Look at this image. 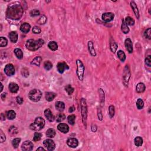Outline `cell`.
Here are the masks:
<instances>
[{
    "label": "cell",
    "mask_w": 151,
    "mask_h": 151,
    "mask_svg": "<svg viewBox=\"0 0 151 151\" xmlns=\"http://www.w3.org/2000/svg\"><path fill=\"white\" fill-rule=\"evenodd\" d=\"M56 131H55L54 129H52V128L48 129L47 131H46L47 137L49 138H54L55 136H56Z\"/></svg>",
    "instance_id": "obj_30"
},
{
    "label": "cell",
    "mask_w": 151,
    "mask_h": 151,
    "mask_svg": "<svg viewBox=\"0 0 151 151\" xmlns=\"http://www.w3.org/2000/svg\"><path fill=\"white\" fill-rule=\"evenodd\" d=\"M0 139H1V142L2 143L5 141L6 140V136L4 134L2 130H0Z\"/></svg>",
    "instance_id": "obj_51"
},
{
    "label": "cell",
    "mask_w": 151,
    "mask_h": 151,
    "mask_svg": "<svg viewBox=\"0 0 151 151\" xmlns=\"http://www.w3.org/2000/svg\"><path fill=\"white\" fill-rule=\"evenodd\" d=\"M118 57L122 62H124L126 60V54L122 50H119L118 51Z\"/></svg>",
    "instance_id": "obj_34"
},
{
    "label": "cell",
    "mask_w": 151,
    "mask_h": 151,
    "mask_svg": "<svg viewBox=\"0 0 151 151\" xmlns=\"http://www.w3.org/2000/svg\"><path fill=\"white\" fill-rule=\"evenodd\" d=\"M48 47L51 51H56L58 49V44L56 41H50L48 44Z\"/></svg>",
    "instance_id": "obj_29"
},
{
    "label": "cell",
    "mask_w": 151,
    "mask_h": 151,
    "mask_svg": "<svg viewBox=\"0 0 151 151\" xmlns=\"http://www.w3.org/2000/svg\"><path fill=\"white\" fill-rule=\"evenodd\" d=\"M75 120H76V116L74 115H69L67 117V121L71 125H74L75 123Z\"/></svg>",
    "instance_id": "obj_37"
},
{
    "label": "cell",
    "mask_w": 151,
    "mask_h": 151,
    "mask_svg": "<svg viewBox=\"0 0 151 151\" xmlns=\"http://www.w3.org/2000/svg\"><path fill=\"white\" fill-rule=\"evenodd\" d=\"M66 115L64 113H60L56 115V121L57 122H61L64 121L66 119Z\"/></svg>",
    "instance_id": "obj_35"
},
{
    "label": "cell",
    "mask_w": 151,
    "mask_h": 151,
    "mask_svg": "<svg viewBox=\"0 0 151 151\" xmlns=\"http://www.w3.org/2000/svg\"><path fill=\"white\" fill-rule=\"evenodd\" d=\"M6 96V93H4L1 94V99H2L3 101H4V99H5Z\"/></svg>",
    "instance_id": "obj_57"
},
{
    "label": "cell",
    "mask_w": 151,
    "mask_h": 151,
    "mask_svg": "<svg viewBox=\"0 0 151 151\" xmlns=\"http://www.w3.org/2000/svg\"><path fill=\"white\" fill-rule=\"evenodd\" d=\"M8 36L10 39L11 41L13 43H16L18 41V35L16 31H11L9 33Z\"/></svg>",
    "instance_id": "obj_19"
},
{
    "label": "cell",
    "mask_w": 151,
    "mask_h": 151,
    "mask_svg": "<svg viewBox=\"0 0 151 151\" xmlns=\"http://www.w3.org/2000/svg\"><path fill=\"white\" fill-rule=\"evenodd\" d=\"M56 109L59 112H63L65 109V104L64 102L58 101L56 103Z\"/></svg>",
    "instance_id": "obj_27"
},
{
    "label": "cell",
    "mask_w": 151,
    "mask_h": 151,
    "mask_svg": "<svg viewBox=\"0 0 151 151\" xmlns=\"http://www.w3.org/2000/svg\"><path fill=\"white\" fill-rule=\"evenodd\" d=\"M43 145L48 151H53L56 148V144L54 141L50 139H45L43 141Z\"/></svg>",
    "instance_id": "obj_8"
},
{
    "label": "cell",
    "mask_w": 151,
    "mask_h": 151,
    "mask_svg": "<svg viewBox=\"0 0 151 151\" xmlns=\"http://www.w3.org/2000/svg\"><path fill=\"white\" fill-rule=\"evenodd\" d=\"M125 21L128 25L132 26L135 24V20L131 17H126L125 19Z\"/></svg>",
    "instance_id": "obj_40"
},
{
    "label": "cell",
    "mask_w": 151,
    "mask_h": 151,
    "mask_svg": "<svg viewBox=\"0 0 151 151\" xmlns=\"http://www.w3.org/2000/svg\"><path fill=\"white\" fill-rule=\"evenodd\" d=\"M18 134L17 128L14 126H11L9 129V134L11 135H15Z\"/></svg>",
    "instance_id": "obj_46"
},
{
    "label": "cell",
    "mask_w": 151,
    "mask_h": 151,
    "mask_svg": "<svg viewBox=\"0 0 151 151\" xmlns=\"http://www.w3.org/2000/svg\"><path fill=\"white\" fill-rule=\"evenodd\" d=\"M44 115L47 119L50 122H52L54 121V116L50 109H47L44 110Z\"/></svg>",
    "instance_id": "obj_16"
},
{
    "label": "cell",
    "mask_w": 151,
    "mask_h": 151,
    "mask_svg": "<svg viewBox=\"0 0 151 151\" xmlns=\"http://www.w3.org/2000/svg\"><path fill=\"white\" fill-rule=\"evenodd\" d=\"M34 145L30 141H26L22 143L21 150L23 151H31L33 149Z\"/></svg>",
    "instance_id": "obj_10"
},
{
    "label": "cell",
    "mask_w": 151,
    "mask_h": 151,
    "mask_svg": "<svg viewBox=\"0 0 151 151\" xmlns=\"http://www.w3.org/2000/svg\"><path fill=\"white\" fill-rule=\"evenodd\" d=\"M47 21V18L45 15H43L37 21V23L40 24V25H44V24L46 23Z\"/></svg>",
    "instance_id": "obj_39"
},
{
    "label": "cell",
    "mask_w": 151,
    "mask_h": 151,
    "mask_svg": "<svg viewBox=\"0 0 151 151\" xmlns=\"http://www.w3.org/2000/svg\"><path fill=\"white\" fill-rule=\"evenodd\" d=\"M41 32V30L40 27H38V26H34L32 28V32L34 34H40Z\"/></svg>",
    "instance_id": "obj_50"
},
{
    "label": "cell",
    "mask_w": 151,
    "mask_h": 151,
    "mask_svg": "<svg viewBox=\"0 0 151 151\" xmlns=\"http://www.w3.org/2000/svg\"><path fill=\"white\" fill-rule=\"evenodd\" d=\"M6 117L9 120L14 119L16 117V113L12 110H9L6 112Z\"/></svg>",
    "instance_id": "obj_33"
},
{
    "label": "cell",
    "mask_w": 151,
    "mask_h": 151,
    "mask_svg": "<svg viewBox=\"0 0 151 151\" xmlns=\"http://www.w3.org/2000/svg\"><path fill=\"white\" fill-rule=\"evenodd\" d=\"M121 31L124 34H128L129 32V28L128 27V25L126 24L125 19H122V25H121Z\"/></svg>",
    "instance_id": "obj_25"
},
{
    "label": "cell",
    "mask_w": 151,
    "mask_h": 151,
    "mask_svg": "<svg viewBox=\"0 0 151 151\" xmlns=\"http://www.w3.org/2000/svg\"><path fill=\"white\" fill-rule=\"evenodd\" d=\"M30 14L31 17H36V16H38L40 15V11H39L38 9H32V10L30 11Z\"/></svg>",
    "instance_id": "obj_48"
},
{
    "label": "cell",
    "mask_w": 151,
    "mask_h": 151,
    "mask_svg": "<svg viewBox=\"0 0 151 151\" xmlns=\"http://www.w3.org/2000/svg\"><path fill=\"white\" fill-rule=\"evenodd\" d=\"M14 52L18 59L21 60L23 58V52H22V51L20 48H15V49L14 50Z\"/></svg>",
    "instance_id": "obj_31"
},
{
    "label": "cell",
    "mask_w": 151,
    "mask_h": 151,
    "mask_svg": "<svg viewBox=\"0 0 151 151\" xmlns=\"http://www.w3.org/2000/svg\"><path fill=\"white\" fill-rule=\"evenodd\" d=\"M74 110H75V108H74V106H72L70 107V108H69V113H72V112H73Z\"/></svg>",
    "instance_id": "obj_56"
},
{
    "label": "cell",
    "mask_w": 151,
    "mask_h": 151,
    "mask_svg": "<svg viewBox=\"0 0 151 151\" xmlns=\"http://www.w3.org/2000/svg\"><path fill=\"white\" fill-rule=\"evenodd\" d=\"M80 110L81 115L82 117V122L85 128H87V106L86 100L82 98L80 100Z\"/></svg>",
    "instance_id": "obj_3"
},
{
    "label": "cell",
    "mask_w": 151,
    "mask_h": 151,
    "mask_svg": "<svg viewBox=\"0 0 151 151\" xmlns=\"http://www.w3.org/2000/svg\"><path fill=\"white\" fill-rule=\"evenodd\" d=\"M144 35L146 38L151 40V28H148L147 30H145V32H144Z\"/></svg>",
    "instance_id": "obj_49"
},
{
    "label": "cell",
    "mask_w": 151,
    "mask_h": 151,
    "mask_svg": "<svg viewBox=\"0 0 151 151\" xmlns=\"http://www.w3.org/2000/svg\"><path fill=\"white\" fill-rule=\"evenodd\" d=\"M76 66H77V70H76V74H77L78 79L80 81H83L84 79V74L85 68H84L83 63L80 60H76Z\"/></svg>",
    "instance_id": "obj_6"
},
{
    "label": "cell",
    "mask_w": 151,
    "mask_h": 151,
    "mask_svg": "<svg viewBox=\"0 0 151 151\" xmlns=\"http://www.w3.org/2000/svg\"><path fill=\"white\" fill-rule=\"evenodd\" d=\"M125 45L126 49L129 53H133V43L131 39L128 38L125 41Z\"/></svg>",
    "instance_id": "obj_14"
},
{
    "label": "cell",
    "mask_w": 151,
    "mask_h": 151,
    "mask_svg": "<svg viewBox=\"0 0 151 151\" xmlns=\"http://www.w3.org/2000/svg\"><path fill=\"white\" fill-rule=\"evenodd\" d=\"M21 75L24 77H28L29 76V74H30L28 69L25 67L22 68L21 69Z\"/></svg>",
    "instance_id": "obj_47"
},
{
    "label": "cell",
    "mask_w": 151,
    "mask_h": 151,
    "mask_svg": "<svg viewBox=\"0 0 151 151\" xmlns=\"http://www.w3.org/2000/svg\"><path fill=\"white\" fill-rule=\"evenodd\" d=\"M42 136H43V134L41 133H39V132H35L34 133V135L33 137V141L34 142H37V141H39L41 140Z\"/></svg>",
    "instance_id": "obj_45"
},
{
    "label": "cell",
    "mask_w": 151,
    "mask_h": 151,
    "mask_svg": "<svg viewBox=\"0 0 151 151\" xmlns=\"http://www.w3.org/2000/svg\"><path fill=\"white\" fill-rule=\"evenodd\" d=\"M8 88L9 91L12 93H16L19 90L18 85L15 83H10L9 84Z\"/></svg>",
    "instance_id": "obj_17"
},
{
    "label": "cell",
    "mask_w": 151,
    "mask_h": 151,
    "mask_svg": "<svg viewBox=\"0 0 151 151\" xmlns=\"http://www.w3.org/2000/svg\"><path fill=\"white\" fill-rule=\"evenodd\" d=\"M21 139L20 138H15L12 141V145L14 148H17L18 147L19 144H20Z\"/></svg>",
    "instance_id": "obj_43"
},
{
    "label": "cell",
    "mask_w": 151,
    "mask_h": 151,
    "mask_svg": "<svg viewBox=\"0 0 151 151\" xmlns=\"http://www.w3.org/2000/svg\"><path fill=\"white\" fill-rule=\"evenodd\" d=\"M65 90L66 91L67 94L69 95H71L74 91V88L72 87V86L70 84H68L65 87Z\"/></svg>",
    "instance_id": "obj_36"
},
{
    "label": "cell",
    "mask_w": 151,
    "mask_h": 151,
    "mask_svg": "<svg viewBox=\"0 0 151 151\" xmlns=\"http://www.w3.org/2000/svg\"><path fill=\"white\" fill-rule=\"evenodd\" d=\"M4 73L6 76H12L15 74V68L12 64H8L4 68Z\"/></svg>",
    "instance_id": "obj_9"
},
{
    "label": "cell",
    "mask_w": 151,
    "mask_h": 151,
    "mask_svg": "<svg viewBox=\"0 0 151 151\" xmlns=\"http://www.w3.org/2000/svg\"><path fill=\"white\" fill-rule=\"evenodd\" d=\"M44 44V41L41 38L37 40L30 39L26 41L25 47L30 51H35L41 48Z\"/></svg>",
    "instance_id": "obj_2"
},
{
    "label": "cell",
    "mask_w": 151,
    "mask_h": 151,
    "mask_svg": "<svg viewBox=\"0 0 151 151\" xmlns=\"http://www.w3.org/2000/svg\"><path fill=\"white\" fill-rule=\"evenodd\" d=\"M41 92L38 89H32L28 93L29 99L33 102H38V101H40L41 98Z\"/></svg>",
    "instance_id": "obj_5"
},
{
    "label": "cell",
    "mask_w": 151,
    "mask_h": 151,
    "mask_svg": "<svg viewBox=\"0 0 151 151\" xmlns=\"http://www.w3.org/2000/svg\"><path fill=\"white\" fill-rule=\"evenodd\" d=\"M1 121H4V120H5V116H4V113H1Z\"/></svg>",
    "instance_id": "obj_59"
},
{
    "label": "cell",
    "mask_w": 151,
    "mask_h": 151,
    "mask_svg": "<svg viewBox=\"0 0 151 151\" xmlns=\"http://www.w3.org/2000/svg\"><path fill=\"white\" fill-rule=\"evenodd\" d=\"M52 67H53V64L50 61H45L44 63V68L46 70H50L52 69Z\"/></svg>",
    "instance_id": "obj_42"
},
{
    "label": "cell",
    "mask_w": 151,
    "mask_h": 151,
    "mask_svg": "<svg viewBox=\"0 0 151 151\" xmlns=\"http://www.w3.org/2000/svg\"><path fill=\"white\" fill-rule=\"evenodd\" d=\"M109 115L110 118H112L114 117L115 114V106H113V105H110V106L109 107Z\"/></svg>",
    "instance_id": "obj_38"
},
{
    "label": "cell",
    "mask_w": 151,
    "mask_h": 151,
    "mask_svg": "<svg viewBox=\"0 0 151 151\" xmlns=\"http://www.w3.org/2000/svg\"><path fill=\"white\" fill-rule=\"evenodd\" d=\"M57 69L60 73L62 74L64 73L65 70H69V67L64 61H61L57 64Z\"/></svg>",
    "instance_id": "obj_11"
},
{
    "label": "cell",
    "mask_w": 151,
    "mask_h": 151,
    "mask_svg": "<svg viewBox=\"0 0 151 151\" xmlns=\"http://www.w3.org/2000/svg\"><path fill=\"white\" fill-rule=\"evenodd\" d=\"M115 15L112 12H105L103 13L102 15V20L106 22L112 21L114 19Z\"/></svg>",
    "instance_id": "obj_12"
},
{
    "label": "cell",
    "mask_w": 151,
    "mask_h": 151,
    "mask_svg": "<svg viewBox=\"0 0 151 151\" xmlns=\"http://www.w3.org/2000/svg\"><path fill=\"white\" fill-rule=\"evenodd\" d=\"M131 70H130V68L128 65H126L125 67L124 68L123 72V83L125 86L126 87H128V84H129V79L131 78Z\"/></svg>",
    "instance_id": "obj_7"
},
{
    "label": "cell",
    "mask_w": 151,
    "mask_h": 151,
    "mask_svg": "<svg viewBox=\"0 0 151 151\" xmlns=\"http://www.w3.org/2000/svg\"><path fill=\"white\" fill-rule=\"evenodd\" d=\"M110 50L113 53H116L117 49L118 48V44L116 43V41L113 40V38H110Z\"/></svg>",
    "instance_id": "obj_22"
},
{
    "label": "cell",
    "mask_w": 151,
    "mask_h": 151,
    "mask_svg": "<svg viewBox=\"0 0 151 151\" xmlns=\"http://www.w3.org/2000/svg\"><path fill=\"white\" fill-rule=\"evenodd\" d=\"M91 129H92V131L93 132H96L97 129V126L95 124H92V126H91Z\"/></svg>",
    "instance_id": "obj_55"
},
{
    "label": "cell",
    "mask_w": 151,
    "mask_h": 151,
    "mask_svg": "<svg viewBox=\"0 0 151 151\" xmlns=\"http://www.w3.org/2000/svg\"><path fill=\"white\" fill-rule=\"evenodd\" d=\"M143 142H144V141H143V139L141 136H137L134 139L135 145L138 147H141L143 144Z\"/></svg>",
    "instance_id": "obj_32"
},
{
    "label": "cell",
    "mask_w": 151,
    "mask_h": 151,
    "mask_svg": "<svg viewBox=\"0 0 151 151\" xmlns=\"http://www.w3.org/2000/svg\"><path fill=\"white\" fill-rule=\"evenodd\" d=\"M145 64L149 67L151 66V55H149V56H147V58H145Z\"/></svg>",
    "instance_id": "obj_52"
},
{
    "label": "cell",
    "mask_w": 151,
    "mask_h": 151,
    "mask_svg": "<svg viewBox=\"0 0 151 151\" xmlns=\"http://www.w3.org/2000/svg\"><path fill=\"white\" fill-rule=\"evenodd\" d=\"M16 100H17V102L19 104V105H22V104L23 103L24 100H23V99H22L21 97L17 96Z\"/></svg>",
    "instance_id": "obj_54"
},
{
    "label": "cell",
    "mask_w": 151,
    "mask_h": 151,
    "mask_svg": "<svg viewBox=\"0 0 151 151\" xmlns=\"http://www.w3.org/2000/svg\"><path fill=\"white\" fill-rule=\"evenodd\" d=\"M57 129L63 134H67L69 131V126L66 123H59L57 126Z\"/></svg>",
    "instance_id": "obj_15"
},
{
    "label": "cell",
    "mask_w": 151,
    "mask_h": 151,
    "mask_svg": "<svg viewBox=\"0 0 151 151\" xmlns=\"http://www.w3.org/2000/svg\"><path fill=\"white\" fill-rule=\"evenodd\" d=\"M24 13V9L19 4H12L8 6L6 9V15L7 18L13 19L18 20L22 17Z\"/></svg>",
    "instance_id": "obj_1"
},
{
    "label": "cell",
    "mask_w": 151,
    "mask_h": 151,
    "mask_svg": "<svg viewBox=\"0 0 151 151\" xmlns=\"http://www.w3.org/2000/svg\"><path fill=\"white\" fill-rule=\"evenodd\" d=\"M131 7H132L135 15V17L137 18V19H139V9H138V6L135 3V1H131Z\"/></svg>",
    "instance_id": "obj_18"
},
{
    "label": "cell",
    "mask_w": 151,
    "mask_h": 151,
    "mask_svg": "<svg viewBox=\"0 0 151 151\" xmlns=\"http://www.w3.org/2000/svg\"><path fill=\"white\" fill-rule=\"evenodd\" d=\"M8 44V40L6 38L4 37H0V47H5Z\"/></svg>",
    "instance_id": "obj_41"
},
{
    "label": "cell",
    "mask_w": 151,
    "mask_h": 151,
    "mask_svg": "<svg viewBox=\"0 0 151 151\" xmlns=\"http://www.w3.org/2000/svg\"><path fill=\"white\" fill-rule=\"evenodd\" d=\"M97 115H98V119L99 121H102L103 120V115H102V110L100 109L99 108L97 109Z\"/></svg>",
    "instance_id": "obj_53"
},
{
    "label": "cell",
    "mask_w": 151,
    "mask_h": 151,
    "mask_svg": "<svg viewBox=\"0 0 151 151\" xmlns=\"http://www.w3.org/2000/svg\"><path fill=\"white\" fill-rule=\"evenodd\" d=\"M1 92H2V91L3 90V84H2V83H1Z\"/></svg>",
    "instance_id": "obj_60"
},
{
    "label": "cell",
    "mask_w": 151,
    "mask_h": 151,
    "mask_svg": "<svg viewBox=\"0 0 151 151\" xmlns=\"http://www.w3.org/2000/svg\"><path fill=\"white\" fill-rule=\"evenodd\" d=\"M145 89H146V86L145 84L143 83H139L136 85V90L138 93H143V92H145Z\"/></svg>",
    "instance_id": "obj_26"
},
{
    "label": "cell",
    "mask_w": 151,
    "mask_h": 151,
    "mask_svg": "<svg viewBox=\"0 0 151 151\" xmlns=\"http://www.w3.org/2000/svg\"><path fill=\"white\" fill-rule=\"evenodd\" d=\"M67 144L69 147L71 148H76L79 145V141L74 138H71L67 139Z\"/></svg>",
    "instance_id": "obj_13"
},
{
    "label": "cell",
    "mask_w": 151,
    "mask_h": 151,
    "mask_svg": "<svg viewBox=\"0 0 151 151\" xmlns=\"http://www.w3.org/2000/svg\"><path fill=\"white\" fill-rule=\"evenodd\" d=\"M41 61H42L41 57L37 56V57H35L31 61V64L35 65V66L39 67L40 64H41Z\"/></svg>",
    "instance_id": "obj_28"
},
{
    "label": "cell",
    "mask_w": 151,
    "mask_h": 151,
    "mask_svg": "<svg viewBox=\"0 0 151 151\" xmlns=\"http://www.w3.org/2000/svg\"><path fill=\"white\" fill-rule=\"evenodd\" d=\"M99 98H100V106L103 107L105 105V92L102 89H99Z\"/></svg>",
    "instance_id": "obj_23"
},
{
    "label": "cell",
    "mask_w": 151,
    "mask_h": 151,
    "mask_svg": "<svg viewBox=\"0 0 151 151\" xmlns=\"http://www.w3.org/2000/svg\"><path fill=\"white\" fill-rule=\"evenodd\" d=\"M31 28V25L27 22H24L20 26V30L24 33H28L30 31Z\"/></svg>",
    "instance_id": "obj_21"
},
{
    "label": "cell",
    "mask_w": 151,
    "mask_h": 151,
    "mask_svg": "<svg viewBox=\"0 0 151 151\" xmlns=\"http://www.w3.org/2000/svg\"><path fill=\"white\" fill-rule=\"evenodd\" d=\"M56 96V93H54V92H46L45 95V97L47 101L51 102L54 99Z\"/></svg>",
    "instance_id": "obj_24"
},
{
    "label": "cell",
    "mask_w": 151,
    "mask_h": 151,
    "mask_svg": "<svg viewBox=\"0 0 151 151\" xmlns=\"http://www.w3.org/2000/svg\"><path fill=\"white\" fill-rule=\"evenodd\" d=\"M36 151H45V149H44V148H43V147H39V148H37V149H36Z\"/></svg>",
    "instance_id": "obj_58"
},
{
    "label": "cell",
    "mask_w": 151,
    "mask_h": 151,
    "mask_svg": "<svg viewBox=\"0 0 151 151\" xmlns=\"http://www.w3.org/2000/svg\"><path fill=\"white\" fill-rule=\"evenodd\" d=\"M144 106V102L142 99H138L136 102V107L139 110L142 109Z\"/></svg>",
    "instance_id": "obj_44"
},
{
    "label": "cell",
    "mask_w": 151,
    "mask_h": 151,
    "mask_svg": "<svg viewBox=\"0 0 151 151\" xmlns=\"http://www.w3.org/2000/svg\"><path fill=\"white\" fill-rule=\"evenodd\" d=\"M45 124V120L41 117H37L35 118L34 122L30 125V128L32 131H38L44 128Z\"/></svg>",
    "instance_id": "obj_4"
},
{
    "label": "cell",
    "mask_w": 151,
    "mask_h": 151,
    "mask_svg": "<svg viewBox=\"0 0 151 151\" xmlns=\"http://www.w3.org/2000/svg\"><path fill=\"white\" fill-rule=\"evenodd\" d=\"M87 45H88V50L89 53H90V54H91V56L95 57L96 56V53L95 49V48H94V45L93 42L92 41H89L88 42V44H87Z\"/></svg>",
    "instance_id": "obj_20"
}]
</instances>
